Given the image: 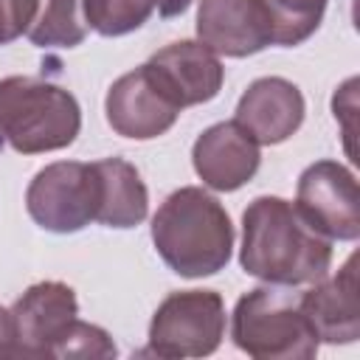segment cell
<instances>
[{
  "label": "cell",
  "instance_id": "18",
  "mask_svg": "<svg viewBox=\"0 0 360 360\" xmlns=\"http://www.w3.org/2000/svg\"><path fill=\"white\" fill-rule=\"evenodd\" d=\"M152 8V0H84V20L101 37H121L141 28Z\"/></svg>",
  "mask_w": 360,
  "mask_h": 360
},
{
  "label": "cell",
  "instance_id": "9",
  "mask_svg": "<svg viewBox=\"0 0 360 360\" xmlns=\"http://www.w3.org/2000/svg\"><path fill=\"white\" fill-rule=\"evenodd\" d=\"M149 79L158 84V90L177 107H191L211 101L225 79V68L217 59L211 48L202 42H172L152 53V59L143 65Z\"/></svg>",
  "mask_w": 360,
  "mask_h": 360
},
{
  "label": "cell",
  "instance_id": "17",
  "mask_svg": "<svg viewBox=\"0 0 360 360\" xmlns=\"http://www.w3.org/2000/svg\"><path fill=\"white\" fill-rule=\"evenodd\" d=\"M273 20V42L276 45H298L304 42L323 20L326 0H264Z\"/></svg>",
  "mask_w": 360,
  "mask_h": 360
},
{
  "label": "cell",
  "instance_id": "21",
  "mask_svg": "<svg viewBox=\"0 0 360 360\" xmlns=\"http://www.w3.org/2000/svg\"><path fill=\"white\" fill-rule=\"evenodd\" d=\"M0 357H20L11 309H3V307H0Z\"/></svg>",
  "mask_w": 360,
  "mask_h": 360
},
{
  "label": "cell",
  "instance_id": "3",
  "mask_svg": "<svg viewBox=\"0 0 360 360\" xmlns=\"http://www.w3.org/2000/svg\"><path fill=\"white\" fill-rule=\"evenodd\" d=\"M82 112L76 98L45 79H0V141L22 155L65 149L76 141Z\"/></svg>",
  "mask_w": 360,
  "mask_h": 360
},
{
  "label": "cell",
  "instance_id": "5",
  "mask_svg": "<svg viewBox=\"0 0 360 360\" xmlns=\"http://www.w3.org/2000/svg\"><path fill=\"white\" fill-rule=\"evenodd\" d=\"M225 335V304L214 290H180L163 298L149 323V352L158 357H205Z\"/></svg>",
  "mask_w": 360,
  "mask_h": 360
},
{
  "label": "cell",
  "instance_id": "14",
  "mask_svg": "<svg viewBox=\"0 0 360 360\" xmlns=\"http://www.w3.org/2000/svg\"><path fill=\"white\" fill-rule=\"evenodd\" d=\"M301 309L315 329L318 340L352 343L360 338V298H357V256L352 253L346 264L332 278H321L312 290L301 292Z\"/></svg>",
  "mask_w": 360,
  "mask_h": 360
},
{
  "label": "cell",
  "instance_id": "12",
  "mask_svg": "<svg viewBox=\"0 0 360 360\" xmlns=\"http://www.w3.org/2000/svg\"><path fill=\"white\" fill-rule=\"evenodd\" d=\"M191 160L205 186L214 191H236L256 174L262 155L259 143L236 121H222L197 138Z\"/></svg>",
  "mask_w": 360,
  "mask_h": 360
},
{
  "label": "cell",
  "instance_id": "22",
  "mask_svg": "<svg viewBox=\"0 0 360 360\" xmlns=\"http://www.w3.org/2000/svg\"><path fill=\"white\" fill-rule=\"evenodd\" d=\"M152 6L158 8L160 17H177L191 6V0H152Z\"/></svg>",
  "mask_w": 360,
  "mask_h": 360
},
{
  "label": "cell",
  "instance_id": "15",
  "mask_svg": "<svg viewBox=\"0 0 360 360\" xmlns=\"http://www.w3.org/2000/svg\"><path fill=\"white\" fill-rule=\"evenodd\" d=\"M93 166L98 177L96 222L107 228H132L143 222L149 208V194L138 169L121 158H104V160H96Z\"/></svg>",
  "mask_w": 360,
  "mask_h": 360
},
{
  "label": "cell",
  "instance_id": "10",
  "mask_svg": "<svg viewBox=\"0 0 360 360\" xmlns=\"http://www.w3.org/2000/svg\"><path fill=\"white\" fill-rule=\"evenodd\" d=\"M197 37L225 56H248L273 42V20L264 0H200Z\"/></svg>",
  "mask_w": 360,
  "mask_h": 360
},
{
  "label": "cell",
  "instance_id": "6",
  "mask_svg": "<svg viewBox=\"0 0 360 360\" xmlns=\"http://www.w3.org/2000/svg\"><path fill=\"white\" fill-rule=\"evenodd\" d=\"M28 214L53 233H73L96 222L98 177L93 163L59 160L39 169L25 191Z\"/></svg>",
  "mask_w": 360,
  "mask_h": 360
},
{
  "label": "cell",
  "instance_id": "2",
  "mask_svg": "<svg viewBox=\"0 0 360 360\" xmlns=\"http://www.w3.org/2000/svg\"><path fill=\"white\" fill-rule=\"evenodd\" d=\"M152 242L177 276L200 278L228 264L233 225L217 197L197 186H186L160 202L152 217Z\"/></svg>",
  "mask_w": 360,
  "mask_h": 360
},
{
  "label": "cell",
  "instance_id": "16",
  "mask_svg": "<svg viewBox=\"0 0 360 360\" xmlns=\"http://www.w3.org/2000/svg\"><path fill=\"white\" fill-rule=\"evenodd\" d=\"M87 37L84 0H37L28 39L37 48H76Z\"/></svg>",
  "mask_w": 360,
  "mask_h": 360
},
{
  "label": "cell",
  "instance_id": "13",
  "mask_svg": "<svg viewBox=\"0 0 360 360\" xmlns=\"http://www.w3.org/2000/svg\"><path fill=\"white\" fill-rule=\"evenodd\" d=\"M233 121L256 143H281L304 121V96L281 76L256 79L242 93Z\"/></svg>",
  "mask_w": 360,
  "mask_h": 360
},
{
  "label": "cell",
  "instance_id": "1",
  "mask_svg": "<svg viewBox=\"0 0 360 360\" xmlns=\"http://www.w3.org/2000/svg\"><path fill=\"white\" fill-rule=\"evenodd\" d=\"M239 262L245 273L270 284H312L326 276L332 245L292 202L281 197H256L242 214Z\"/></svg>",
  "mask_w": 360,
  "mask_h": 360
},
{
  "label": "cell",
  "instance_id": "4",
  "mask_svg": "<svg viewBox=\"0 0 360 360\" xmlns=\"http://www.w3.org/2000/svg\"><path fill=\"white\" fill-rule=\"evenodd\" d=\"M233 343L256 360H309L318 335L301 309V292L287 284L256 287L236 301L231 318Z\"/></svg>",
  "mask_w": 360,
  "mask_h": 360
},
{
  "label": "cell",
  "instance_id": "11",
  "mask_svg": "<svg viewBox=\"0 0 360 360\" xmlns=\"http://www.w3.org/2000/svg\"><path fill=\"white\" fill-rule=\"evenodd\" d=\"M177 115L180 110L158 90L143 65L115 79L107 93V121L124 138H158L177 121Z\"/></svg>",
  "mask_w": 360,
  "mask_h": 360
},
{
  "label": "cell",
  "instance_id": "19",
  "mask_svg": "<svg viewBox=\"0 0 360 360\" xmlns=\"http://www.w3.org/2000/svg\"><path fill=\"white\" fill-rule=\"evenodd\" d=\"M56 357H76V360H104V357H115V343L112 338L93 323L84 321H73L70 329L65 332Z\"/></svg>",
  "mask_w": 360,
  "mask_h": 360
},
{
  "label": "cell",
  "instance_id": "8",
  "mask_svg": "<svg viewBox=\"0 0 360 360\" xmlns=\"http://www.w3.org/2000/svg\"><path fill=\"white\" fill-rule=\"evenodd\" d=\"M79 315L76 292L62 281L28 287L11 307L20 357H56V349Z\"/></svg>",
  "mask_w": 360,
  "mask_h": 360
},
{
  "label": "cell",
  "instance_id": "7",
  "mask_svg": "<svg viewBox=\"0 0 360 360\" xmlns=\"http://www.w3.org/2000/svg\"><path fill=\"white\" fill-rule=\"evenodd\" d=\"M295 211L326 239L352 242L360 236L357 180L335 160H318L301 172Z\"/></svg>",
  "mask_w": 360,
  "mask_h": 360
},
{
  "label": "cell",
  "instance_id": "20",
  "mask_svg": "<svg viewBox=\"0 0 360 360\" xmlns=\"http://www.w3.org/2000/svg\"><path fill=\"white\" fill-rule=\"evenodd\" d=\"M37 14V0H0V45L28 34Z\"/></svg>",
  "mask_w": 360,
  "mask_h": 360
}]
</instances>
